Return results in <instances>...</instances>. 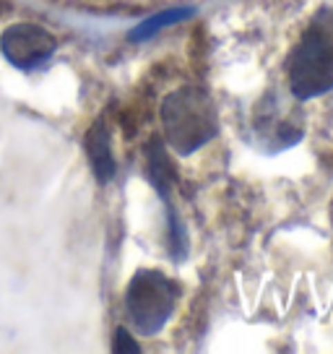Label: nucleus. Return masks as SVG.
Listing matches in <instances>:
<instances>
[{
  "label": "nucleus",
  "instance_id": "1",
  "mask_svg": "<svg viewBox=\"0 0 333 354\" xmlns=\"http://www.w3.org/2000/svg\"><path fill=\"white\" fill-rule=\"evenodd\" d=\"M162 128L169 149L180 156L196 154L219 133V112L200 86H182L162 102Z\"/></svg>",
  "mask_w": 333,
  "mask_h": 354
},
{
  "label": "nucleus",
  "instance_id": "2",
  "mask_svg": "<svg viewBox=\"0 0 333 354\" xmlns=\"http://www.w3.org/2000/svg\"><path fill=\"white\" fill-rule=\"evenodd\" d=\"M178 284L156 268H138L125 289V313L141 336H154L166 326L178 305Z\"/></svg>",
  "mask_w": 333,
  "mask_h": 354
},
{
  "label": "nucleus",
  "instance_id": "3",
  "mask_svg": "<svg viewBox=\"0 0 333 354\" xmlns=\"http://www.w3.org/2000/svg\"><path fill=\"white\" fill-rule=\"evenodd\" d=\"M289 88L297 100H312L333 88V37L312 24L287 60Z\"/></svg>",
  "mask_w": 333,
  "mask_h": 354
},
{
  "label": "nucleus",
  "instance_id": "4",
  "mask_svg": "<svg viewBox=\"0 0 333 354\" xmlns=\"http://www.w3.org/2000/svg\"><path fill=\"white\" fill-rule=\"evenodd\" d=\"M3 57L19 71H37L55 55L57 39L37 24H11L0 34Z\"/></svg>",
  "mask_w": 333,
  "mask_h": 354
},
{
  "label": "nucleus",
  "instance_id": "5",
  "mask_svg": "<svg viewBox=\"0 0 333 354\" xmlns=\"http://www.w3.org/2000/svg\"><path fill=\"white\" fill-rule=\"evenodd\" d=\"M86 154H89V165L94 177L102 185L110 183L115 172H117V162L112 156V138H110V125L104 120V115L89 125L86 131Z\"/></svg>",
  "mask_w": 333,
  "mask_h": 354
},
{
  "label": "nucleus",
  "instance_id": "6",
  "mask_svg": "<svg viewBox=\"0 0 333 354\" xmlns=\"http://www.w3.org/2000/svg\"><path fill=\"white\" fill-rule=\"evenodd\" d=\"M146 172H149V180H151V185L156 188V193L166 203L169 193H172L175 183H178V172H175V167L169 162L164 146L159 144V141H151L149 149H146Z\"/></svg>",
  "mask_w": 333,
  "mask_h": 354
},
{
  "label": "nucleus",
  "instance_id": "7",
  "mask_svg": "<svg viewBox=\"0 0 333 354\" xmlns=\"http://www.w3.org/2000/svg\"><path fill=\"white\" fill-rule=\"evenodd\" d=\"M196 16V8L193 6H175V8H164V11L154 13V16H149L144 21L133 26L131 32H128V39L131 42H146V39H151L154 34H159L164 26H172V24H182L193 19Z\"/></svg>",
  "mask_w": 333,
  "mask_h": 354
},
{
  "label": "nucleus",
  "instance_id": "8",
  "mask_svg": "<svg viewBox=\"0 0 333 354\" xmlns=\"http://www.w3.org/2000/svg\"><path fill=\"white\" fill-rule=\"evenodd\" d=\"M166 250L172 255V261H185L188 255V234H185V224L180 219V214L172 209V203L166 201Z\"/></svg>",
  "mask_w": 333,
  "mask_h": 354
},
{
  "label": "nucleus",
  "instance_id": "9",
  "mask_svg": "<svg viewBox=\"0 0 333 354\" xmlns=\"http://www.w3.org/2000/svg\"><path fill=\"white\" fill-rule=\"evenodd\" d=\"M112 352H117V354H135V352H141V346L135 344V339L128 331H125V328H117V331H115V336H112Z\"/></svg>",
  "mask_w": 333,
  "mask_h": 354
}]
</instances>
